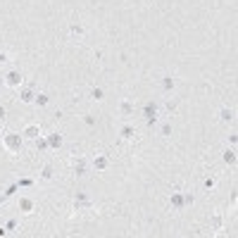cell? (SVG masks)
<instances>
[{"label":"cell","mask_w":238,"mask_h":238,"mask_svg":"<svg viewBox=\"0 0 238 238\" xmlns=\"http://www.w3.org/2000/svg\"><path fill=\"white\" fill-rule=\"evenodd\" d=\"M17 81H22V79H19V74H7V83H12V86H14Z\"/></svg>","instance_id":"cell-1"},{"label":"cell","mask_w":238,"mask_h":238,"mask_svg":"<svg viewBox=\"0 0 238 238\" xmlns=\"http://www.w3.org/2000/svg\"><path fill=\"white\" fill-rule=\"evenodd\" d=\"M7 145H10V148H17V145H19V141H17L14 136H7Z\"/></svg>","instance_id":"cell-2"},{"label":"cell","mask_w":238,"mask_h":238,"mask_svg":"<svg viewBox=\"0 0 238 238\" xmlns=\"http://www.w3.org/2000/svg\"><path fill=\"white\" fill-rule=\"evenodd\" d=\"M36 131H38L36 126H29V129H26V133H29V136H36Z\"/></svg>","instance_id":"cell-3"}]
</instances>
